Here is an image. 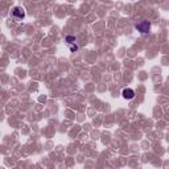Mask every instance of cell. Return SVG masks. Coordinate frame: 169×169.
Instances as JSON below:
<instances>
[{"mask_svg":"<svg viewBox=\"0 0 169 169\" xmlns=\"http://www.w3.org/2000/svg\"><path fill=\"white\" fill-rule=\"evenodd\" d=\"M132 2H134V0H132Z\"/></svg>","mask_w":169,"mask_h":169,"instance_id":"6","label":"cell"},{"mask_svg":"<svg viewBox=\"0 0 169 169\" xmlns=\"http://www.w3.org/2000/svg\"><path fill=\"white\" fill-rule=\"evenodd\" d=\"M66 42H67L69 45L74 44V42H75V37H74V36H67V37H66Z\"/></svg>","mask_w":169,"mask_h":169,"instance_id":"4","label":"cell"},{"mask_svg":"<svg viewBox=\"0 0 169 169\" xmlns=\"http://www.w3.org/2000/svg\"><path fill=\"white\" fill-rule=\"evenodd\" d=\"M121 95H123L124 99L130 100V99H134V97H135V91H134L132 89H124L123 93H121Z\"/></svg>","mask_w":169,"mask_h":169,"instance_id":"3","label":"cell"},{"mask_svg":"<svg viewBox=\"0 0 169 169\" xmlns=\"http://www.w3.org/2000/svg\"><path fill=\"white\" fill-rule=\"evenodd\" d=\"M70 50H71V52H75V50H78V46H77L75 44H70Z\"/></svg>","mask_w":169,"mask_h":169,"instance_id":"5","label":"cell"},{"mask_svg":"<svg viewBox=\"0 0 169 169\" xmlns=\"http://www.w3.org/2000/svg\"><path fill=\"white\" fill-rule=\"evenodd\" d=\"M135 28L140 32V33H148L149 32V29H151V23L149 21H141V23H139V24H136L135 25Z\"/></svg>","mask_w":169,"mask_h":169,"instance_id":"2","label":"cell"},{"mask_svg":"<svg viewBox=\"0 0 169 169\" xmlns=\"http://www.w3.org/2000/svg\"><path fill=\"white\" fill-rule=\"evenodd\" d=\"M11 13H12L13 17L17 19V20H23V19L25 17V11H24V8H23V7H19V5H17V7H13V8H12V12H11Z\"/></svg>","mask_w":169,"mask_h":169,"instance_id":"1","label":"cell"}]
</instances>
